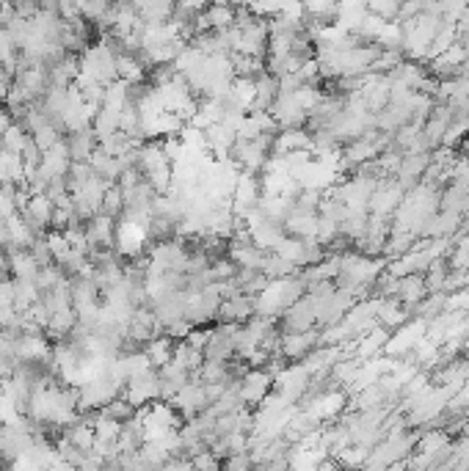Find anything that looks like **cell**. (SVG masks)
Instances as JSON below:
<instances>
[{
  "mask_svg": "<svg viewBox=\"0 0 469 471\" xmlns=\"http://www.w3.org/2000/svg\"><path fill=\"white\" fill-rule=\"evenodd\" d=\"M64 146L66 152H69V160L72 163H88L91 155L100 149V141H97L94 130L86 127V130H78V133H66Z\"/></svg>",
  "mask_w": 469,
  "mask_h": 471,
  "instance_id": "1",
  "label": "cell"
},
{
  "mask_svg": "<svg viewBox=\"0 0 469 471\" xmlns=\"http://www.w3.org/2000/svg\"><path fill=\"white\" fill-rule=\"evenodd\" d=\"M274 389V381H271V375L268 372H246L243 378H240V383H237V394H240V400L243 403H262L268 394Z\"/></svg>",
  "mask_w": 469,
  "mask_h": 471,
  "instance_id": "2",
  "label": "cell"
}]
</instances>
